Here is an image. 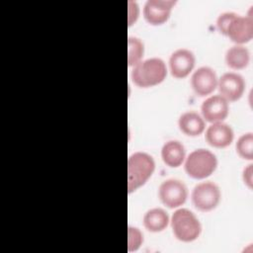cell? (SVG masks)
I'll use <instances>...</instances> for the list:
<instances>
[{"mask_svg": "<svg viewBox=\"0 0 253 253\" xmlns=\"http://www.w3.org/2000/svg\"><path fill=\"white\" fill-rule=\"evenodd\" d=\"M155 169V162L151 155L137 151L127 159V190L128 193L136 191L151 177Z\"/></svg>", "mask_w": 253, "mask_h": 253, "instance_id": "6da1fadb", "label": "cell"}, {"mask_svg": "<svg viewBox=\"0 0 253 253\" xmlns=\"http://www.w3.org/2000/svg\"><path fill=\"white\" fill-rule=\"evenodd\" d=\"M167 75L165 62L158 57L147 58L137 63L131 71L132 82L141 88H148L160 84Z\"/></svg>", "mask_w": 253, "mask_h": 253, "instance_id": "7a4b0ae2", "label": "cell"}, {"mask_svg": "<svg viewBox=\"0 0 253 253\" xmlns=\"http://www.w3.org/2000/svg\"><path fill=\"white\" fill-rule=\"evenodd\" d=\"M175 237L182 242L196 240L202 232V224L198 217L188 209H178L170 219Z\"/></svg>", "mask_w": 253, "mask_h": 253, "instance_id": "3957f363", "label": "cell"}, {"mask_svg": "<svg viewBox=\"0 0 253 253\" xmlns=\"http://www.w3.org/2000/svg\"><path fill=\"white\" fill-rule=\"evenodd\" d=\"M216 156L205 148L192 151L185 160V171L194 179H205L211 176L216 169Z\"/></svg>", "mask_w": 253, "mask_h": 253, "instance_id": "277c9868", "label": "cell"}, {"mask_svg": "<svg viewBox=\"0 0 253 253\" xmlns=\"http://www.w3.org/2000/svg\"><path fill=\"white\" fill-rule=\"evenodd\" d=\"M192 202L195 208L201 211H210L215 209L220 201V190L216 184L211 181L197 184L192 191Z\"/></svg>", "mask_w": 253, "mask_h": 253, "instance_id": "5b68a950", "label": "cell"}, {"mask_svg": "<svg viewBox=\"0 0 253 253\" xmlns=\"http://www.w3.org/2000/svg\"><path fill=\"white\" fill-rule=\"evenodd\" d=\"M158 196L164 206L169 209H176L184 205L187 201L188 189L178 179H167L160 184Z\"/></svg>", "mask_w": 253, "mask_h": 253, "instance_id": "8992f818", "label": "cell"}, {"mask_svg": "<svg viewBox=\"0 0 253 253\" xmlns=\"http://www.w3.org/2000/svg\"><path fill=\"white\" fill-rule=\"evenodd\" d=\"M225 36L240 45L250 42L253 38L252 16H240L235 13L227 26Z\"/></svg>", "mask_w": 253, "mask_h": 253, "instance_id": "52a82bcc", "label": "cell"}, {"mask_svg": "<svg viewBox=\"0 0 253 253\" xmlns=\"http://www.w3.org/2000/svg\"><path fill=\"white\" fill-rule=\"evenodd\" d=\"M217 88L219 95L227 102H234L242 97L245 90V81L238 73L226 72L218 79Z\"/></svg>", "mask_w": 253, "mask_h": 253, "instance_id": "ba28073f", "label": "cell"}, {"mask_svg": "<svg viewBox=\"0 0 253 253\" xmlns=\"http://www.w3.org/2000/svg\"><path fill=\"white\" fill-rule=\"evenodd\" d=\"M218 78L215 71L209 66H202L194 71L191 77V86L194 92L201 97L211 94L217 87Z\"/></svg>", "mask_w": 253, "mask_h": 253, "instance_id": "9c48e42d", "label": "cell"}, {"mask_svg": "<svg viewBox=\"0 0 253 253\" xmlns=\"http://www.w3.org/2000/svg\"><path fill=\"white\" fill-rule=\"evenodd\" d=\"M175 4L173 0H148L143 8L144 19L150 25H162L169 19Z\"/></svg>", "mask_w": 253, "mask_h": 253, "instance_id": "30bf717a", "label": "cell"}, {"mask_svg": "<svg viewBox=\"0 0 253 253\" xmlns=\"http://www.w3.org/2000/svg\"><path fill=\"white\" fill-rule=\"evenodd\" d=\"M196 58L194 53L187 48L175 50L169 58V67L172 76L178 79L187 77L195 67Z\"/></svg>", "mask_w": 253, "mask_h": 253, "instance_id": "8fae6325", "label": "cell"}, {"mask_svg": "<svg viewBox=\"0 0 253 253\" xmlns=\"http://www.w3.org/2000/svg\"><path fill=\"white\" fill-rule=\"evenodd\" d=\"M202 117L211 124L222 122L228 115V102L220 95H212L207 98L201 107Z\"/></svg>", "mask_w": 253, "mask_h": 253, "instance_id": "7c38bea8", "label": "cell"}, {"mask_svg": "<svg viewBox=\"0 0 253 253\" xmlns=\"http://www.w3.org/2000/svg\"><path fill=\"white\" fill-rule=\"evenodd\" d=\"M207 142L216 148H224L231 144L234 138V132L230 126L225 123H212L206 130Z\"/></svg>", "mask_w": 253, "mask_h": 253, "instance_id": "4fadbf2b", "label": "cell"}, {"mask_svg": "<svg viewBox=\"0 0 253 253\" xmlns=\"http://www.w3.org/2000/svg\"><path fill=\"white\" fill-rule=\"evenodd\" d=\"M186 150L179 140H168L161 148V158L163 162L172 168L179 167L185 160Z\"/></svg>", "mask_w": 253, "mask_h": 253, "instance_id": "5bb4252c", "label": "cell"}, {"mask_svg": "<svg viewBox=\"0 0 253 253\" xmlns=\"http://www.w3.org/2000/svg\"><path fill=\"white\" fill-rule=\"evenodd\" d=\"M178 126L180 130L186 135L197 136L205 130L206 123L201 115L194 111H189L180 116Z\"/></svg>", "mask_w": 253, "mask_h": 253, "instance_id": "9a60e30c", "label": "cell"}, {"mask_svg": "<svg viewBox=\"0 0 253 253\" xmlns=\"http://www.w3.org/2000/svg\"><path fill=\"white\" fill-rule=\"evenodd\" d=\"M168 213L160 208H153L147 211L143 216V225L150 232L163 231L169 224Z\"/></svg>", "mask_w": 253, "mask_h": 253, "instance_id": "2e32d148", "label": "cell"}, {"mask_svg": "<svg viewBox=\"0 0 253 253\" xmlns=\"http://www.w3.org/2000/svg\"><path fill=\"white\" fill-rule=\"evenodd\" d=\"M250 61L249 50L240 44L229 47L225 53V62L232 69H243Z\"/></svg>", "mask_w": 253, "mask_h": 253, "instance_id": "e0dca14e", "label": "cell"}, {"mask_svg": "<svg viewBox=\"0 0 253 253\" xmlns=\"http://www.w3.org/2000/svg\"><path fill=\"white\" fill-rule=\"evenodd\" d=\"M144 53L143 42L135 37H129L127 40V63L129 66H135L142 60Z\"/></svg>", "mask_w": 253, "mask_h": 253, "instance_id": "ac0fdd59", "label": "cell"}, {"mask_svg": "<svg viewBox=\"0 0 253 253\" xmlns=\"http://www.w3.org/2000/svg\"><path fill=\"white\" fill-rule=\"evenodd\" d=\"M236 151L240 157L246 160L253 159V133L242 134L236 142Z\"/></svg>", "mask_w": 253, "mask_h": 253, "instance_id": "d6986e66", "label": "cell"}, {"mask_svg": "<svg viewBox=\"0 0 253 253\" xmlns=\"http://www.w3.org/2000/svg\"><path fill=\"white\" fill-rule=\"evenodd\" d=\"M143 242V234L137 228L133 226H128L127 229V250L128 252H133L139 249Z\"/></svg>", "mask_w": 253, "mask_h": 253, "instance_id": "ffe728a7", "label": "cell"}, {"mask_svg": "<svg viewBox=\"0 0 253 253\" xmlns=\"http://www.w3.org/2000/svg\"><path fill=\"white\" fill-rule=\"evenodd\" d=\"M234 15H235V13H233V12H224L218 16V18L216 20V27L222 35L225 36L227 26Z\"/></svg>", "mask_w": 253, "mask_h": 253, "instance_id": "44dd1931", "label": "cell"}, {"mask_svg": "<svg viewBox=\"0 0 253 253\" xmlns=\"http://www.w3.org/2000/svg\"><path fill=\"white\" fill-rule=\"evenodd\" d=\"M139 8L136 2L128 1V25L131 26L138 18Z\"/></svg>", "mask_w": 253, "mask_h": 253, "instance_id": "7402d4cb", "label": "cell"}, {"mask_svg": "<svg viewBox=\"0 0 253 253\" xmlns=\"http://www.w3.org/2000/svg\"><path fill=\"white\" fill-rule=\"evenodd\" d=\"M243 181L248 186L249 189H252V164H249L243 170Z\"/></svg>", "mask_w": 253, "mask_h": 253, "instance_id": "603a6c76", "label": "cell"}]
</instances>
